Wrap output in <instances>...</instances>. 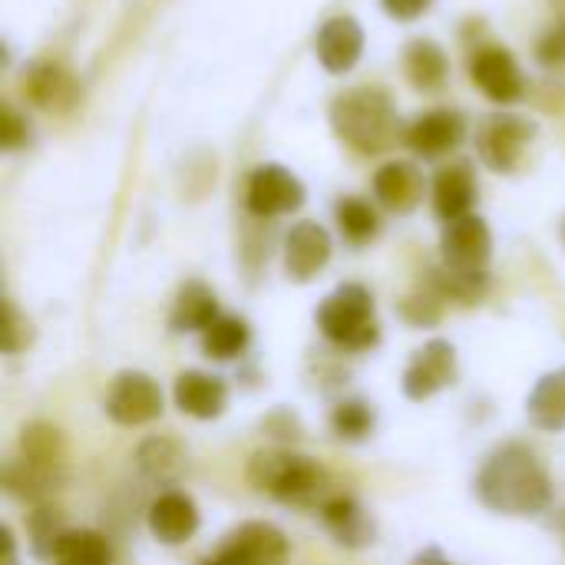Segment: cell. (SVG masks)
I'll use <instances>...</instances> for the list:
<instances>
[{"instance_id":"6da1fadb","label":"cell","mask_w":565,"mask_h":565,"mask_svg":"<svg viewBox=\"0 0 565 565\" xmlns=\"http://www.w3.org/2000/svg\"><path fill=\"white\" fill-rule=\"evenodd\" d=\"M477 497L493 513L536 516L553 503V483L543 460L530 447L507 444L483 463L477 477Z\"/></svg>"},{"instance_id":"7a4b0ae2","label":"cell","mask_w":565,"mask_h":565,"mask_svg":"<svg viewBox=\"0 0 565 565\" xmlns=\"http://www.w3.org/2000/svg\"><path fill=\"white\" fill-rule=\"evenodd\" d=\"M331 122L338 136L358 152H381L394 132V109L384 89L361 86L334 99Z\"/></svg>"},{"instance_id":"3957f363","label":"cell","mask_w":565,"mask_h":565,"mask_svg":"<svg viewBox=\"0 0 565 565\" xmlns=\"http://www.w3.org/2000/svg\"><path fill=\"white\" fill-rule=\"evenodd\" d=\"M248 480L262 493H271L275 500H285V503H318L328 490L324 467H318L308 457L285 454V450L255 454L248 467Z\"/></svg>"},{"instance_id":"277c9868","label":"cell","mask_w":565,"mask_h":565,"mask_svg":"<svg viewBox=\"0 0 565 565\" xmlns=\"http://www.w3.org/2000/svg\"><path fill=\"white\" fill-rule=\"evenodd\" d=\"M321 334L344 351H367L377 344L381 328L374 318V298L361 285H341L318 308Z\"/></svg>"},{"instance_id":"5b68a950","label":"cell","mask_w":565,"mask_h":565,"mask_svg":"<svg viewBox=\"0 0 565 565\" xmlns=\"http://www.w3.org/2000/svg\"><path fill=\"white\" fill-rule=\"evenodd\" d=\"M106 414L122 427L152 424L162 414V391L149 374L122 371L106 394Z\"/></svg>"},{"instance_id":"8992f818","label":"cell","mask_w":565,"mask_h":565,"mask_svg":"<svg viewBox=\"0 0 565 565\" xmlns=\"http://www.w3.org/2000/svg\"><path fill=\"white\" fill-rule=\"evenodd\" d=\"M454 381H457V351L450 341L434 338L411 358L404 371V394L411 401H427L444 387H450Z\"/></svg>"},{"instance_id":"52a82bcc","label":"cell","mask_w":565,"mask_h":565,"mask_svg":"<svg viewBox=\"0 0 565 565\" xmlns=\"http://www.w3.org/2000/svg\"><path fill=\"white\" fill-rule=\"evenodd\" d=\"M248 209L262 218H275L285 212L301 209L305 202V185L298 182V175H291L281 166H262L252 172L248 179V195H245Z\"/></svg>"},{"instance_id":"ba28073f","label":"cell","mask_w":565,"mask_h":565,"mask_svg":"<svg viewBox=\"0 0 565 565\" xmlns=\"http://www.w3.org/2000/svg\"><path fill=\"white\" fill-rule=\"evenodd\" d=\"M440 252L450 271H483L493 252V235L480 215H463L457 222H447Z\"/></svg>"},{"instance_id":"9c48e42d","label":"cell","mask_w":565,"mask_h":565,"mask_svg":"<svg viewBox=\"0 0 565 565\" xmlns=\"http://www.w3.org/2000/svg\"><path fill=\"white\" fill-rule=\"evenodd\" d=\"M331 262V235L318 222H298L285 238V271L295 281H311Z\"/></svg>"},{"instance_id":"30bf717a","label":"cell","mask_w":565,"mask_h":565,"mask_svg":"<svg viewBox=\"0 0 565 565\" xmlns=\"http://www.w3.org/2000/svg\"><path fill=\"white\" fill-rule=\"evenodd\" d=\"M172 397H175V407L182 414H189L195 420H215V417H222V411L228 404V387L215 374L185 371V374L175 377Z\"/></svg>"},{"instance_id":"8fae6325","label":"cell","mask_w":565,"mask_h":565,"mask_svg":"<svg viewBox=\"0 0 565 565\" xmlns=\"http://www.w3.org/2000/svg\"><path fill=\"white\" fill-rule=\"evenodd\" d=\"M470 76H473V83H477L490 99H497V103H513V99H520V93H523V73H520V66H516V60H513L507 50H500V46L480 50V53L473 56V63H470Z\"/></svg>"},{"instance_id":"7c38bea8","label":"cell","mask_w":565,"mask_h":565,"mask_svg":"<svg viewBox=\"0 0 565 565\" xmlns=\"http://www.w3.org/2000/svg\"><path fill=\"white\" fill-rule=\"evenodd\" d=\"M199 530V507L192 497L169 490L162 493L152 507H149V533L166 543V546H179L185 540H192Z\"/></svg>"},{"instance_id":"4fadbf2b","label":"cell","mask_w":565,"mask_h":565,"mask_svg":"<svg viewBox=\"0 0 565 565\" xmlns=\"http://www.w3.org/2000/svg\"><path fill=\"white\" fill-rule=\"evenodd\" d=\"M530 136H533V129H530L523 119L497 116V119H490V122L483 126V132H480V156H483V162H487L490 169L510 172V169L520 162V156H523V149H526V142H530Z\"/></svg>"},{"instance_id":"5bb4252c","label":"cell","mask_w":565,"mask_h":565,"mask_svg":"<svg viewBox=\"0 0 565 565\" xmlns=\"http://www.w3.org/2000/svg\"><path fill=\"white\" fill-rule=\"evenodd\" d=\"M225 546L242 559V565H288V540L271 523H245L238 526Z\"/></svg>"},{"instance_id":"9a60e30c","label":"cell","mask_w":565,"mask_h":565,"mask_svg":"<svg viewBox=\"0 0 565 565\" xmlns=\"http://www.w3.org/2000/svg\"><path fill=\"white\" fill-rule=\"evenodd\" d=\"M364 50V30L351 17H334L318 33V60L331 73H348Z\"/></svg>"},{"instance_id":"2e32d148","label":"cell","mask_w":565,"mask_h":565,"mask_svg":"<svg viewBox=\"0 0 565 565\" xmlns=\"http://www.w3.org/2000/svg\"><path fill=\"white\" fill-rule=\"evenodd\" d=\"M460 139H463V119L454 109H434V113L420 116L407 132L411 149L420 156H444V152L457 149Z\"/></svg>"},{"instance_id":"e0dca14e","label":"cell","mask_w":565,"mask_h":565,"mask_svg":"<svg viewBox=\"0 0 565 565\" xmlns=\"http://www.w3.org/2000/svg\"><path fill=\"white\" fill-rule=\"evenodd\" d=\"M374 195L394 212H411L424 199V179L411 162H387L374 175Z\"/></svg>"},{"instance_id":"ac0fdd59","label":"cell","mask_w":565,"mask_h":565,"mask_svg":"<svg viewBox=\"0 0 565 565\" xmlns=\"http://www.w3.org/2000/svg\"><path fill=\"white\" fill-rule=\"evenodd\" d=\"M321 516H324V526L334 533V540L341 546L361 550V546L374 543V523L351 497H328L321 503Z\"/></svg>"},{"instance_id":"d6986e66","label":"cell","mask_w":565,"mask_h":565,"mask_svg":"<svg viewBox=\"0 0 565 565\" xmlns=\"http://www.w3.org/2000/svg\"><path fill=\"white\" fill-rule=\"evenodd\" d=\"M526 417L533 427H540L546 434L565 430V367L536 381V387L526 401Z\"/></svg>"},{"instance_id":"ffe728a7","label":"cell","mask_w":565,"mask_h":565,"mask_svg":"<svg viewBox=\"0 0 565 565\" xmlns=\"http://www.w3.org/2000/svg\"><path fill=\"white\" fill-rule=\"evenodd\" d=\"M473 195H477V189H473V175L467 166H450L434 182V209L444 222H457V218L470 215Z\"/></svg>"},{"instance_id":"44dd1931","label":"cell","mask_w":565,"mask_h":565,"mask_svg":"<svg viewBox=\"0 0 565 565\" xmlns=\"http://www.w3.org/2000/svg\"><path fill=\"white\" fill-rule=\"evenodd\" d=\"M218 318H222V315H218L215 295H212L205 285L192 281V285H185V288L179 291V298H175V305H172L169 324H172L175 331H202V334H205Z\"/></svg>"},{"instance_id":"7402d4cb","label":"cell","mask_w":565,"mask_h":565,"mask_svg":"<svg viewBox=\"0 0 565 565\" xmlns=\"http://www.w3.org/2000/svg\"><path fill=\"white\" fill-rule=\"evenodd\" d=\"M26 96L43 106V109H63L76 99V83L66 70L53 66V63H40L30 70L26 83H23Z\"/></svg>"},{"instance_id":"603a6c76","label":"cell","mask_w":565,"mask_h":565,"mask_svg":"<svg viewBox=\"0 0 565 565\" xmlns=\"http://www.w3.org/2000/svg\"><path fill=\"white\" fill-rule=\"evenodd\" d=\"M53 565H113V546L93 530H66L53 550Z\"/></svg>"},{"instance_id":"cb8c5ba5","label":"cell","mask_w":565,"mask_h":565,"mask_svg":"<svg viewBox=\"0 0 565 565\" xmlns=\"http://www.w3.org/2000/svg\"><path fill=\"white\" fill-rule=\"evenodd\" d=\"M404 70H407V76H411V83L417 89H437L447 79V56H444V50L437 43L417 40V43L407 46Z\"/></svg>"},{"instance_id":"d4e9b609","label":"cell","mask_w":565,"mask_h":565,"mask_svg":"<svg viewBox=\"0 0 565 565\" xmlns=\"http://www.w3.org/2000/svg\"><path fill=\"white\" fill-rule=\"evenodd\" d=\"M248 341H252L248 324H245L242 318H232V315H222V318L202 334V348H205V354L215 358V361H232V358H238V354L248 348Z\"/></svg>"},{"instance_id":"484cf974","label":"cell","mask_w":565,"mask_h":565,"mask_svg":"<svg viewBox=\"0 0 565 565\" xmlns=\"http://www.w3.org/2000/svg\"><path fill=\"white\" fill-rule=\"evenodd\" d=\"M136 460H139V470H142L149 480H159V483H169V480H175V477L185 470L182 450H179L172 440H166V437L146 440V444L139 447Z\"/></svg>"},{"instance_id":"4316f807","label":"cell","mask_w":565,"mask_h":565,"mask_svg":"<svg viewBox=\"0 0 565 565\" xmlns=\"http://www.w3.org/2000/svg\"><path fill=\"white\" fill-rule=\"evenodd\" d=\"M338 225L341 232L354 242V245H364L377 235L381 222H377V212L364 202V199H341L338 202Z\"/></svg>"},{"instance_id":"83f0119b","label":"cell","mask_w":565,"mask_h":565,"mask_svg":"<svg viewBox=\"0 0 565 565\" xmlns=\"http://www.w3.org/2000/svg\"><path fill=\"white\" fill-rule=\"evenodd\" d=\"M331 427L341 440H364L374 430V411L364 401H341L331 414Z\"/></svg>"},{"instance_id":"f1b7e54d","label":"cell","mask_w":565,"mask_h":565,"mask_svg":"<svg viewBox=\"0 0 565 565\" xmlns=\"http://www.w3.org/2000/svg\"><path fill=\"white\" fill-rule=\"evenodd\" d=\"M23 457L43 467H60L63 447H60V434L53 427H26L23 430Z\"/></svg>"},{"instance_id":"f546056e","label":"cell","mask_w":565,"mask_h":565,"mask_svg":"<svg viewBox=\"0 0 565 565\" xmlns=\"http://www.w3.org/2000/svg\"><path fill=\"white\" fill-rule=\"evenodd\" d=\"M30 533H33V546H36L40 553H50V556H53V550H56V543H60V536H63L66 530L56 526L53 510H36V513L30 516Z\"/></svg>"},{"instance_id":"4dcf8cb0","label":"cell","mask_w":565,"mask_h":565,"mask_svg":"<svg viewBox=\"0 0 565 565\" xmlns=\"http://www.w3.org/2000/svg\"><path fill=\"white\" fill-rule=\"evenodd\" d=\"M30 341V324L17 315V308L7 301V324H3V351L7 354H17L20 348H26Z\"/></svg>"},{"instance_id":"1f68e13d","label":"cell","mask_w":565,"mask_h":565,"mask_svg":"<svg viewBox=\"0 0 565 565\" xmlns=\"http://www.w3.org/2000/svg\"><path fill=\"white\" fill-rule=\"evenodd\" d=\"M23 139H26V122H23L10 106H3V126H0V142H3V149H17Z\"/></svg>"},{"instance_id":"d6a6232c","label":"cell","mask_w":565,"mask_h":565,"mask_svg":"<svg viewBox=\"0 0 565 565\" xmlns=\"http://www.w3.org/2000/svg\"><path fill=\"white\" fill-rule=\"evenodd\" d=\"M540 60H543V63H559V60H565V23H556V26L540 40Z\"/></svg>"},{"instance_id":"836d02e7","label":"cell","mask_w":565,"mask_h":565,"mask_svg":"<svg viewBox=\"0 0 565 565\" xmlns=\"http://www.w3.org/2000/svg\"><path fill=\"white\" fill-rule=\"evenodd\" d=\"M434 0H384V10L397 20H417Z\"/></svg>"},{"instance_id":"e575fe53","label":"cell","mask_w":565,"mask_h":565,"mask_svg":"<svg viewBox=\"0 0 565 565\" xmlns=\"http://www.w3.org/2000/svg\"><path fill=\"white\" fill-rule=\"evenodd\" d=\"M0 550H3V559L0 565H17V546H13V533L7 526H0Z\"/></svg>"},{"instance_id":"d590c367","label":"cell","mask_w":565,"mask_h":565,"mask_svg":"<svg viewBox=\"0 0 565 565\" xmlns=\"http://www.w3.org/2000/svg\"><path fill=\"white\" fill-rule=\"evenodd\" d=\"M414 565H454L440 550H424L420 556H414Z\"/></svg>"},{"instance_id":"8d00e7d4","label":"cell","mask_w":565,"mask_h":565,"mask_svg":"<svg viewBox=\"0 0 565 565\" xmlns=\"http://www.w3.org/2000/svg\"><path fill=\"white\" fill-rule=\"evenodd\" d=\"M202 565H242V559H238V556H235V553H232L228 546H222V550H218L215 556H209V559H205Z\"/></svg>"},{"instance_id":"74e56055","label":"cell","mask_w":565,"mask_h":565,"mask_svg":"<svg viewBox=\"0 0 565 565\" xmlns=\"http://www.w3.org/2000/svg\"><path fill=\"white\" fill-rule=\"evenodd\" d=\"M550 3H553V10H556L559 23H565V0H550Z\"/></svg>"}]
</instances>
